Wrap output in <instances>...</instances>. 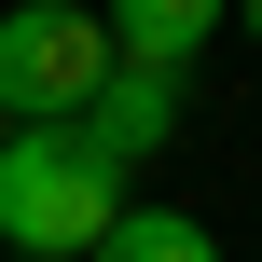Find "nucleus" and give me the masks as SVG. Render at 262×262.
I'll return each mask as SVG.
<instances>
[{"label":"nucleus","mask_w":262,"mask_h":262,"mask_svg":"<svg viewBox=\"0 0 262 262\" xmlns=\"http://www.w3.org/2000/svg\"><path fill=\"white\" fill-rule=\"evenodd\" d=\"M0 262H28V249H0Z\"/></svg>","instance_id":"0eeeda50"},{"label":"nucleus","mask_w":262,"mask_h":262,"mask_svg":"<svg viewBox=\"0 0 262 262\" xmlns=\"http://www.w3.org/2000/svg\"><path fill=\"white\" fill-rule=\"evenodd\" d=\"M83 138H97L111 166L166 152V138H180V69H138V55H111V83L83 97Z\"/></svg>","instance_id":"7ed1b4c3"},{"label":"nucleus","mask_w":262,"mask_h":262,"mask_svg":"<svg viewBox=\"0 0 262 262\" xmlns=\"http://www.w3.org/2000/svg\"><path fill=\"white\" fill-rule=\"evenodd\" d=\"M221 14H235V0H111L97 28H111V55H138V69H193V55L221 41Z\"/></svg>","instance_id":"20e7f679"},{"label":"nucleus","mask_w":262,"mask_h":262,"mask_svg":"<svg viewBox=\"0 0 262 262\" xmlns=\"http://www.w3.org/2000/svg\"><path fill=\"white\" fill-rule=\"evenodd\" d=\"M111 221H124V166H111L83 124H14V138H0V249L83 262Z\"/></svg>","instance_id":"f257e3e1"},{"label":"nucleus","mask_w":262,"mask_h":262,"mask_svg":"<svg viewBox=\"0 0 262 262\" xmlns=\"http://www.w3.org/2000/svg\"><path fill=\"white\" fill-rule=\"evenodd\" d=\"M83 262H221V249H207V221H193V207H124Z\"/></svg>","instance_id":"39448f33"},{"label":"nucleus","mask_w":262,"mask_h":262,"mask_svg":"<svg viewBox=\"0 0 262 262\" xmlns=\"http://www.w3.org/2000/svg\"><path fill=\"white\" fill-rule=\"evenodd\" d=\"M235 14H249V28H262V0H235Z\"/></svg>","instance_id":"423d86ee"},{"label":"nucleus","mask_w":262,"mask_h":262,"mask_svg":"<svg viewBox=\"0 0 262 262\" xmlns=\"http://www.w3.org/2000/svg\"><path fill=\"white\" fill-rule=\"evenodd\" d=\"M97 83H111V28L83 0H0V111L14 124H83Z\"/></svg>","instance_id":"f03ea898"}]
</instances>
